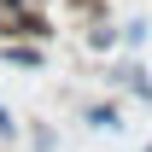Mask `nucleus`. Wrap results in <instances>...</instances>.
Here are the masks:
<instances>
[{"instance_id": "f257e3e1", "label": "nucleus", "mask_w": 152, "mask_h": 152, "mask_svg": "<svg viewBox=\"0 0 152 152\" xmlns=\"http://www.w3.org/2000/svg\"><path fill=\"white\" fill-rule=\"evenodd\" d=\"M88 123H94V129H117V111H111V105H94Z\"/></svg>"}, {"instance_id": "20e7f679", "label": "nucleus", "mask_w": 152, "mask_h": 152, "mask_svg": "<svg viewBox=\"0 0 152 152\" xmlns=\"http://www.w3.org/2000/svg\"><path fill=\"white\" fill-rule=\"evenodd\" d=\"M0 134H12V111H6V105H0Z\"/></svg>"}, {"instance_id": "f03ea898", "label": "nucleus", "mask_w": 152, "mask_h": 152, "mask_svg": "<svg viewBox=\"0 0 152 152\" xmlns=\"http://www.w3.org/2000/svg\"><path fill=\"white\" fill-rule=\"evenodd\" d=\"M6 58H12V64H35L41 53H35V47H6Z\"/></svg>"}, {"instance_id": "7ed1b4c3", "label": "nucleus", "mask_w": 152, "mask_h": 152, "mask_svg": "<svg viewBox=\"0 0 152 152\" xmlns=\"http://www.w3.org/2000/svg\"><path fill=\"white\" fill-rule=\"evenodd\" d=\"M129 88H134V94H140V99H152V82H146V76H140V70H129Z\"/></svg>"}]
</instances>
